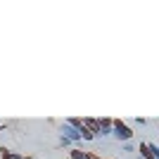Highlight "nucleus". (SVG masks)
Wrapping results in <instances>:
<instances>
[{
	"label": "nucleus",
	"instance_id": "f257e3e1",
	"mask_svg": "<svg viewBox=\"0 0 159 159\" xmlns=\"http://www.w3.org/2000/svg\"><path fill=\"white\" fill-rule=\"evenodd\" d=\"M112 135H116L119 140H124V143H128V140L133 138V131L124 124V121L119 119H112Z\"/></svg>",
	"mask_w": 159,
	"mask_h": 159
},
{
	"label": "nucleus",
	"instance_id": "f03ea898",
	"mask_svg": "<svg viewBox=\"0 0 159 159\" xmlns=\"http://www.w3.org/2000/svg\"><path fill=\"white\" fill-rule=\"evenodd\" d=\"M60 131H62V138H64V140H69V143H79V140H81L79 131H76L74 126H69L66 121L62 124V128H60Z\"/></svg>",
	"mask_w": 159,
	"mask_h": 159
},
{
	"label": "nucleus",
	"instance_id": "0eeeda50",
	"mask_svg": "<svg viewBox=\"0 0 159 159\" xmlns=\"http://www.w3.org/2000/svg\"><path fill=\"white\" fill-rule=\"evenodd\" d=\"M86 154H88V152H81V150H71V157H69V159H86Z\"/></svg>",
	"mask_w": 159,
	"mask_h": 159
},
{
	"label": "nucleus",
	"instance_id": "7ed1b4c3",
	"mask_svg": "<svg viewBox=\"0 0 159 159\" xmlns=\"http://www.w3.org/2000/svg\"><path fill=\"white\" fill-rule=\"evenodd\" d=\"M98 124H100V135H109V133H112V119H107V116H100Z\"/></svg>",
	"mask_w": 159,
	"mask_h": 159
},
{
	"label": "nucleus",
	"instance_id": "423d86ee",
	"mask_svg": "<svg viewBox=\"0 0 159 159\" xmlns=\"http://www.w3.org/2000/svg\"><path fill=\"white\" fill-rule=\"evenodd\" d=\"M140 154H143V159H157L152 152H150V147H147V143H140Z\"/></svg>",
	"mask_w": 159,
	"mask_h": 159
},
{
	"label": "nucleus",
	"instance_id": "20e7f679",
	"mask_svg": "<svg viewBox=\"0 0 159 159\" xmlns=\"http://www.w3.org/2000/svg\"><path fill=\"white\" fill-rule=\"evenodd\" d=\"M81 121H83V126H86L88 131L93 133L95 138L100 135V124H98V119H81Z\"/></svg>",
	"mask_w": 159,
	"mask_h": 159
},
{
	"label": "nucleus",
	"instance_id": "39448f33",
	"mask_svg": "<svg viewBox=\"0 0 159 159\" xmlns=\"http://www.w3.org/2000/svg\"><path fill=\"white\" fill-rule=\"evenodd\" d=\"M0 152H2V159H29V157H21V154H17V152H10L7 147H2Z\"/></svg>",
	"mask_w": 159,
	"mask_h": 159
},
{
	"label": "nucleus",
	"instance_id": "6e6552de",
	"mask_svg": "<svg viewBox=\"0 0 159 159\" xmlns=\"http://www.w3.org/2000/svg\"><path fill=\"white\" fill-rule=\"evenodd\" d=\"M86 159H100V157H95V154H86Z\"/></svg>",
	"mask_w": 159,
	"mask_h": 159
}]
</instances>
